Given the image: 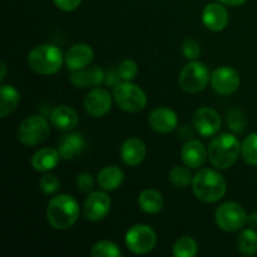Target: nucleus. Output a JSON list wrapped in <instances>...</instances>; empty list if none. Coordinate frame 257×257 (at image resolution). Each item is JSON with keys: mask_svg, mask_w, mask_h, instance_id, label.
Listing matches in <instances>:
<instances>
[{"mask_svg": "<svg viewBox=\"0 0 257 257\" xmlns=\"http://www.w3.org/2000/svg\"><path fill=\"white\" fill-rule=\"evenodd\" d=\"M79 217V205L70 195H58L48 202L47 220L54 230H68Z\"/></svg>", "mask_w": 257, "mask_h": 257, "instance_id": "1", "label": "nucleus"}, {"mask_svg": "<svg viewBox=\"0 0 257 257\" xmlns=\"http://www.w3.org/2000/svg\"><path fill=\"white\" fill-rule=\"evenodd\" d=\"M241 153L240 141L231 133H221L208 145V161L218 170L232 167Z\"/></svg>", "mask_w": 257, "mask_h": 257, "instance_id": "2", "label": "nucleus"}, {"mask_svg": "<svg viewBox=\"0 0 257 257\" xmlns=\"http://www.w3.org/2000/svg\"><path fill=\"white\" fill-rule=\"evenodd\" d=\"M192 190L200 201L206 203H215L225 196L226 181L217 171L202 168L193 176Z\"/></svg>", "mask_w": 257, "mask_h": 257, "instance_id": "3", "label": "nucleus"}, {"mask_svg": "<svg viewBox=\"0 0 257 257\" xmlns=\"http://www.w3.org/2000/svg\"><path fill=\"white\" fill-rule=\"evenodd\" d=\"M28 64L40 75H52L60 70L63 64V53L52 44L37 45L28 55Z\"/></svg>", "mask_w": 257, "mask_h": 257, "instance_id": "4", "label": "nucleus"}, {"mask_svg": "<svg viewBox=\"0 0 257 257\" xmlns=\"http://www.w3.org/2000/svg\"><path fill=\"white\" fill-rule=\"evenodd\" d=\"M113 97L120 109L130 113H137L147 105V95L142 88L132 82H120L113 88Z\"/></svg>", "mask_w": 257, "mask_h": 257, "instance_id": "5", "label": "nucleus"}, {"mask_svg": "<svg viewBox=\"0 0 257 257\" xmlns=\"http://www.w3.org/2000/svg\"><path fill=\"white\" fill-rule=\"evenodd\" d=\"M210 80V70L202 62L198 60H191L190 63H187L178 75V84L181 89L191 94L205 89Z\"/></svg>", "mask_w": 257, "mask_h": 257, "instance_id": "6", "label": "nucleus"}, {"mask_svg": "<svg viewBox=\"0 0 257 257\" xmlns=\"http://www.w3.org/2000/svg\"><path fill=\"white\" fill-rule=\"evenodd\" d=\"M50 127L42 115H32L20 123L18 128V140L27 147H33L44 142L49 137Z\"/></svg>", "mask_w": 257, "mask_h": 257, "instance_id": "7", "label": "nucleus"}, {"mask_svg": "<svg viewBox=\"0 0 257 257\" xmlns=\"http://www.w3.org/2000/svg\"><path fill=\"white\" fill-rule=\"evenodd\" d=\"M157 235L148 225H135L125 233V246L136 255H146L155 248Z\"/></svg>", "mask_w": 257, "mask_h": 257, "instance_id": "8", "label": "nucleus"}, {"mask_svg": "<svg viewBox=\"0 0 257 257\" xmlns=\"http://www.w3.org/2000/svg\"><path fill=\"white\" fill-rule=\"evenodd\" d=\"M216 223L226 232L241 230L247 223V213L236 202H225L216 210Z\"/></svg>", "mask_w": 257, "mask_h": 257, "instance_id": "9", "label": "nucleus"}, {"mask_svg": "<svg viewBox=\"0 0 257 257\" xmlns=\"http://www.w3.org/2000/svg\"><path fill=\"white\" fill-rule=\"evenodd\" d=\"M192 123L198 135L202 137H212L221 130L222 120L220 114L210 107H201L193 113Z\"/></svg>", "mask_w": 257, "mask_h": 257, "instance_id": "10", "label": "nucleus"}, {"mask_svg": "<svg viewBox=\"0 0 257 257\" xmlns=\"http://www.w3.org/2000/svg\"><path fill=\"white\" fill-rule=\"evenodd\" d=\"M240 75L233 68L223 65L217 68L211 74V85L213 90L221 95H230L240 87Z\"/></svg>", "mask_w": 257, "mask_h": 257, "instance_id": "11", "label": "nucleus"}, {"mask_svg": "<svg viewBox=\"0 0 257 257\" xmlns=\"http://www.w3.org/2000/svg\"><path fill=\"white\" fill-rule=\"evenodd\" d=\"M110 206H112V201L107 193L102 191H94L88 196L83 206L84 217L93 222L102 221L109 213Z\"/></svg>", "mask_w": 257, "mask_h": 257, "instance_id": "12", "label": "nucleus"}, {"mask_svg": "<svg viewBox=\"0 0 257 257\" xmlns=\"http://www.w3.org/2000/svg\"><path fill=\"white\" fill-rule=\"evenodd\" d=\"M112 108V97L104 88H93L84 98V109L90 117L100 118Z\"/></svg>", "mask_w": 257, "mask_h": 257, "instance_id": "13", "label": "nucleus"}, {"mask_svg": "<svg viewBox=\"0 0 257 257\" xmlns=\"http://www.w3.org/2000/svg\"><path fill=\"white\" fill-rule=\"evenodd\" d=\"M94 58V52L92 48L84 43H78L70 47L65 54V64L70 72L85 69Z\"/></svg>", "mask_w": 257, "mask_h": 257, "instance_id": "14", "label": "nucleus"}, {"mask_svg": "<svg viewBox=\"0 0 257 257\" xmlns=\"http://www.w3.org/2000/svg\"><path fill=\"white\" fill-rule=\"evenodd\" d=\"M148 124L155 132L166 135V133L172 132L177 127L178 118L175 110L171 108L160 107L151 112Z\"/></svg>", "mask_w": 257, "mask_h": 257, "instance_id": "15", "label": "nucleus"}, {"mask_svg": "<svg viewBox=\"0 0 257 257\" xmlns=\"http://www.w3.org/2000/svg\"><path fill=\"white\" fill-rule=\"evenodd\" d=\"M202 23L208 30L221 32L228 24V12L222 4L206 5L202 12Z\"/></svg>", "mask_w": 257, "mask_h": 257, "instance_id": "16", "label": "nucleus"}, {"mask_svg": "<svg viewBox=\"0 0 257 257\" xmlns=\"http://www.w3.org/2000/svg\"><path fill=\"white\" fill-rule=\"evenodd\" d=\"M147 155L145 142L138 137H131L123 142L120 147V158L123 162L131 167L141 165Z\"/></svg>", "mask_w": 257, "mask_h": 257, "instance_id": "17", "label": "nucleus"}, {"mask_svg": "<svg viewBox=\"0 0 257 257\" xmlns=\"http://www.w3.org/2000/svg\"><path fill=\"white\" fill-rule=\"evenodd\" d=\"M208 157L205 146L197 140H191L186 143L181 150V160L183 165L191 170H197L205 165L206 158Z\"/></svg>", "mask_w": 257, "mask_h": 257, "instance_id": "18", "label": "nucleus"}, {"mask_svg": "<svg viewBox=\"0 0 257 257\" xmlns=\"http://www.w3.org/2000/svg\"><path fill=\"white\" fill-rule=\"evenodd\" d=\"M85 147V138L80 133H68L58 140V152L64 161H69L79 155Z\"/></svg>", "mask_w": 257, "mask_h": 257, "instance_id": "19", "label": "nucleus"}, {"mask_svg": "<svg viewBox=\"0 0 257 257\" xmlns=\"http://www.w3.org/2000/svg\"><path fill=\"white\" fill-rule=\"evenodd\" d=\"M69 80L75 88L98 87L105 82V73L99 67H92L89 69L72 72Z\"/></svg>", "mask_w": 257, "mask_h": 257, "instance_id": "20", "label": "nucleus"}, {"mask_svg": "<svg viewBox=\"0 0 257 257\" xmlns=\"http://www.w3.org/2000/svg\"><path fill=\"white\" fill-rule=\"evenodd\" d=\"M50 122L58 130L68 132L77 127L79 123V117L78 113L69 105H58L50 113Z\"/></svg>", "mask_w": 257, "mask_h": 257, "instance_id": "21", "label": "nucleus"}, {"mask_svg": "<svg viewBox=\"0 0 257 257\" xmlns=\"http://www.w3.org/2000/svg\"><path fill=\"white\" fill-rule=\"evenodd\" d=\"M62 160L59 152L55 148H42L37 151L32 157V167L37 172H49L54 170Z\"/></svg>", "mask_w": 257, "mask_h": 257, "instance_id": "22", "label": "nucleus"}, {"mask_svg": "<svg viewBox=\"0 0 257 257\" xmlns=\"http://www.w3.org/2000/svg\"><path fill=\"white\" fill-rule=\"evenodd\" d=\"M124 180V173L117 166H108L98 172L97 183L103 191H115Z\"/></svg>", "mask_w": 257, "mask_h": 257, "instance_id": "23", "label": "nucleus"}, {"mask_svg": "<svg viewBox=\"0 0 257 257\" xmlns=\"http://www.w3.org/2000/svg\"><path fill=\"white\" fill-rule=\"evenodd\" d=\"M20 102V93L10 84H3L0 89V115L7 118L17 109Z\"/></svg>", "mask_w": 257, "mask_h": 257, "instance_id": "24", "label": "nucleus"}, {"mask_svg": "<svg viewBox=\"0 0 257 257\" xmlns=\"http://www.w3.org/2000/svg\"><path fill=\"white\" fill-rule=\"evenodd\" d=\"M138 205L145 212L158 213L163 208V197L158 191L148 190L142 191L138 196Z\"/></svg>", "mask_w": 257, "mask_h": 257, "instance_id": "25", "label": "nucleus"}, {"mask_svg": "<svg viewBox=\"0 0 257 257\" xmlns=\"http://www.w3.org/2000/svg\"><path fill=\"white\" fill-rule=\"evenodd\" d=\"M238 252L243 256H253L257 253V232L253 228L243 230L237 237Z\"/></svg>", "mask_w": 257, "mask_h": 257, "instance_id": "26", "label": "nucleus"}, {"mask_svg": "<svg viewBox=\"0 0 257 257\" xmlns=\"http://www.w3.org/2000/svg\"><path fill=\"white\" fill-rule=\"evenodd\" d=\"M197 251V243L190 236H182L173 245V255L176 257H195Z\"/></svg>", "mask_w": 257, "mask_h": 257, "instance_id": "27", "label": "nucleus"}, {"mask_svg": "<svg viewBox=\"0 0 257 257\" xmlns=\"http://www.w3.org/2000/svg\"><path fill=\"white\" fill-rule=\"evenodd\" d=\"M241 156L247 165L257 166V133H251L241 145Z\"/></svg>", "mask_w": 257, "mask_h": 257, "instance_id": "28", "label": "nucleus"}, {"mask_svg": "<svg viewBox=\"0 0 257 257\" xmlns=\"http://www.w3.org/2000/svg\"><path fill=\"white\" fill-rule=\"evenodd\" d=\"M193 176L191 175L190 167L187 166H176L170 172V181L175 187L185 188L192 183Z\"/></svg>", "mask_w": 257, "mask_h": 257, "instance_id": "29", "label": "nucleus"}, {"mask_svg": "<svg viewBox=\"0 0 257 257\" xmlns=\"http://www.w3.org/2000/svg\"><path fill=\"white\" fill-rule=\"evenodd\" d=\"M227 125L233 133H242L247 127L246 114L238 108H231L227 112Z\"/></svg>", "mask_w": 257, "mask_h": 257, "instance_id": "30", "label": "nucleus"}, {"mask_svg": "<svg viewBox=\"0 0 257 257\" xmlns=\"http://www.w3.org/2000/svg\"><path fill=\"white\" fill-rule=\"evenodd\" d=\"M90 255L93 257H119L122 256V251L112 241L103 240L93 246Z\"/></svg>", "mask_w": 257, "mask_h": 257, "instance_id": "31", "label": "nucleus"}, {"mask_svg": "<svg viewBox=\"0 0 257 257\" xmlns=\"http://www.w3.org/2000/svg\"><path fill=\"white\" fill-rule=\"evenodd\" d=\"M118 72H119L120 78L124 82H132L138 74V67L136 64L135 60L132 59H125L118 65Z\"/></svg>", "mask_w": 257, "mask_h": 257, "instance_id": "32", "label": "nucleus"}, {"mask_svg": "<svg viewBox=\"0 0 257 257\" xmlns=\"http://www.w3.org/2000/svg\"><path fill=\"white\" fill-rule=\"evenodd\" d=\"M39 187L45 195H53L60 187V182L54 175H44L39 181Z\"/></svg>", "mask_w": 257, "mask_h": 257, "instance_id": "33", "label": "nucleus"}, {"mask_svg": "<svg viewBox=\"0 0 257 257\" xmlns=\"http://www.w3.org/2000/svg\"><path fill=\"white\" fill-rule=\"evenodd\" d=\"M182 53L187 59L190 60L197 59L201 54V47L200 44H198L197 40L192 39V38L186 39L182 44Z\"/></svg>", "mask_w": 257, "mask_h": 257, "instance_id": "34", "label": "nucleus"}, {"mask_svg": "<svg viewBox=\"0 0 257 257\" xmlns=\"http://www.w3.org/2000/svg\"><path fill=\"white\" fill-rule=\"evenodd\" d=\"M75 183H77V187L79 191H82V192H90L94 188L95 182L90 173L82 172L75 178Z\"/></svg>", "mask_w": 257, "mask_h": 257, "instance_id": "35", "label": "nucleus"}, {"mask_svg": "<svg viewBox=\"0 0 257 257\" xmlns=\"http://www.w3.org/2000/svg\"><path fill=\"white\" fill-rule=\"evenodd\" d=\"M83 0H54L55 5L63 12H73L77 9Z\"/></svg>", "mask_w": 257, "mask_h": 257, "instance_id": "36", "label": "nucleus"}, {"mask_svg": "<svg viewBox=\"0 0 257 257\" xmlns=\"http://www.w3.org/2000/svg\"><path fill=\"white\" fill-rule=\"evenodd\" d=\"M120 80H122V78H120L118 69H109L105 73V84H107L108 87L114 88L115 85L119 84Z\"/></svg>", "mask_w": 257, "mask_h": 257, "instance_id": "37", "label": "nucleus"}, {"mask_svg": "<svg viewBox=\"0 0 257 257\" xmlns=\"http://www.w3.org/2000/svg\"><path fill=\"white\" fill-rule=\"evenodd\" d=\"M221 4L228 5V7H238V5L245 4L247 0H218Z\"/></svg>", "mask_w": 257, "mask_h": 257, "instance_id": "38", "label": "nucleus"}, {"mask_svg": "<svg viewBox=\"0 0 257 257\" xmlns=\"http://www.w3.org/2000/svg\"><path fill=\"white\" fill-rule=\"evenodd\" d=\"M247 225L253 230H257V212H253L250 216H247Z\"/></svg>", "mask_w": 257, "mask_h": 257, "instance_id": "39", "label": "nucleus"}, {"mask_svg": "<svg viewBox=\"0 0 257 257\" xmlns=\"http://www.w3.org/2000/svg\"><path fill=\"white\" fill-rule=\"evenodd\" d=\"M2 74H0V82H4L5 79V75H7V64H5V62H2Z\"/></svg>", "mask_w": 257, "mask_h": 257, "instance_id": "40", "label": "nucleus"}]
</instances>
